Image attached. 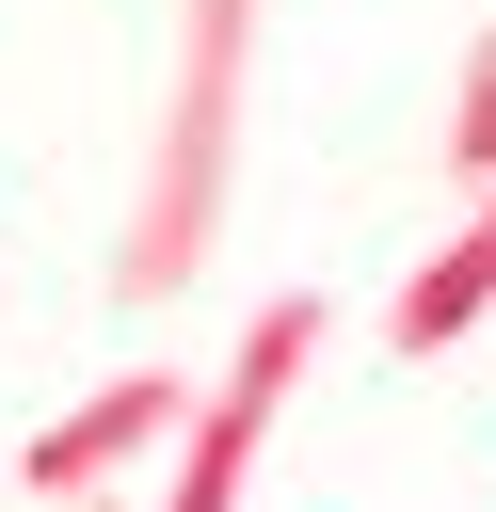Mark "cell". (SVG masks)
Returning <instances> with one entry per match:
<instances>
[{
	"mask_svg": "<svg viewBox=\"0 0 496 512\" xmlns=\"http://www.w3.org/2000/svg\"><path fill=\"white\" fill-rule=\"evenodd\" d=\"M240 80H256V0H192L176 16V80H160V128H144V192H128V256L112 288L160 304L208 272V224H224V160H240Z\"/></svg>",
	"mask_w": 496,
	"mask_h": 512,
	"instance_id": "obj_1",
	"label": "cell"
},
{
	"mask_svg": "<svg viewBox=\"0 0 496 512\" xmlns=\"http://www.w3.org/2000/svg\"><path fill=\"white\" fill-rule=\"evenodd\" d=\"M304 352H320V304H272V320L240 336V368H224V384H208V416H192V464H176V512H240V464H256L272 400L304 384Z\"/></svg>",
	"mask_w": 496,
	"mask_h": 512,
	"instance_id": "obj_2",
	"label": "cell"
},
{
	"mask_svg": "<svg viewBox=\"0 0 496 512\" xmlns=\"http://www.w3.org/2000/svg\"><path fill=\"white\" fill-rule=\"evenodd\" d=\"M176 416H192V384H160V368L96 384V400H80L64 432H32V496H64V512H80V496H112V480H128L144 448H176Z\"/></svg>",
	"mask_w": 496,
	"mask_h": 512,
	"instance_id": "obj_3",
	"label": "cell"
},
{
	"mask_svg": "<svg viewBox=\"0 0 496 512\" xmlns=\"http://www.w3.org/2000/svg\"><path fill=\"white\" fill-rule=\"evenodd\" d=\"M480 288H496V224H480L448 272H416V288H400V336H416V352H432V336H464V304H480Z\"/></svg>",
	"mask_w": 496,
	"mask_h": 512,
	"instance_id": "obj_4",
	"label": "cell"
},
{
	"mask_svg": "<svg viewBox=\"0 0 496 512\" xmlns=\"http://www.w3.org/2000/svg\"><path fill=\"white\" fill-rule=\"evenodd\" d=\"M464 160H496V48H480V80H464Z\"/></svg>",
	"mask_w": 496,
	"mask_h": 512,
	"instance_id": "obj_5",
	"label": "cell"
}]
</instances>
